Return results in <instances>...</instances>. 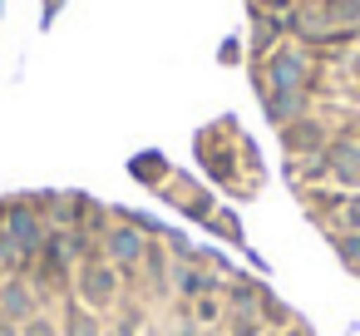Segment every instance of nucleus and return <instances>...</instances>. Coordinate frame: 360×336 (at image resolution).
I'll return each instance as SVG.
<instances>
[{
  "label": "nucleus",
  "instance_id": "nucleus-1",
  "mask_svg": "<svg viewBox=\"0 0 360 336\" xmlns=\"http://www.w3.org/2000/svg\"><path fill=\"white\" fill-rule=\"evenodd\" d=\"M242 70L281 173L360 277V0H242Z\"/></svg>",
  "mask_w": 360,
  "mask_h": 336
},
{
  "label": "nucleus",
  "instance_id": "nucleus-2",
  "mask_svg": "<svg viewBox=\"0 0 360 336\" xmlns=\"http://www.w3.org/2000/svg\"><path fill=\"white\" fill-rule=\"evenodd\" d=\"M0 15H6V0H0Z\"/></svg>",
  "mask_w": 360,
  "mask_h": 336
}]
</instances>
